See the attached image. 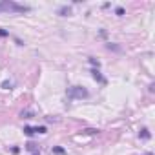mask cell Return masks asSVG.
<instances>
[{"instance_id": "obj_4", "label": "cell", "mask_w": 155, "mask_h": 155, "mask_svg": "<svg viewBox=\"0 0 155 155\" xmlns=\"http://www.w3.org/2000/svg\"><path fill=\"white\" fill-rule=\"evenodd\" d=\"M58 15H60V17H68V15H71V8H69V6H62V8L58 9Z\"/></svg>"}, {"instance_id": "obj_10", "label": "cell", "mask_w": 155, "mask_h": 155, "mask_svg": "<svg viewBox=\"0 0 155 155\" xmlns=\"http://www.w3.org/2000/svg\"><path fill=\"white\" fill-rule=\"evenodd\" d=\"M115 13H117L119 17H120V15H124V8H117V9H115Z\"/></svg>"}, {"instance_id": "obj_3", "label": "cell", "mask_w": 155, "mask_h": 155, "mask_svg": "<svg viewBox=\"0 0 155 155\" xmlns=\"http://www.w3.org/2000/svg\"><path fill=\"white\" fill-rule=\"evenodd\" d=\"M48 128L46 126H37V128H31V126H26L24 128V133L26 135H33V133H46Z\"/></svg>"}, {"instance_id": "obj_8", "label": "cell", "mask_w": 155, "mask_h": 155, "mask_svg": "<svg viewBox=\"0 0 155 155\" xmlns=\"http://www.w3.org/2000/svg\"><path fill=\"white\" fill-rule=\"evenodd\" d=\"M26 148H28V150H29V151H37V146H35V144H33V142H29V144H28V146H26Z\"/></svg>"}, {"instance_id": "obj_7", "label": "cell", "mask_w": 155, "mask_h": 155, "mask_svg": "<svg viewBox=\"0 0 155 155\" xmlns=\"http://www.w3.org/2000/svg\"><path fill=\"white\" fill-rule=\"evenodd\" d=\"M140 137L142 139H150V133H148V130L144 128V130H140Z\"/></svg>"}, {"instance_id": "obj_9", "label": "cell", "mask_w": 155, "mask_h": 155, "mask_svg": "<svg viewBox=\"0 0 155 155\" xmlns=\"http://www.w3.org/2000/svg\"><path fill=\"white\" fill-rule=\"evenodd\" d=\"M53 153H58V155H64V150H62V148H53Z\"/></svg>"}, {"instance_id": "obj_2", "label": "cell", "mask_w": 155, "mask_h": 155, "mask_svg": "<svg viewBox=\"0 0 155 155\" xmlns=\"http://www.w3.org/2000/svg\"><path fill=\"white\" fill-rule=\"evenodd\" d=\"M68 97L73 99V101H79V99L82 101V99L88 97V90L82 88V86H71V88H68Z\"/></svg>"}, {"instance_id": "obj_13", "label": "cell", "mask_w": 155, "mask_h": 155, "mask_svg": "<svg viewBox=\"0 0 155 155\" xmlns=\"http://www.w3.org/2000/svg\"><path fill=\"white\" fill-rule=\"evenodd\" d=\"M8 35V31H4V29H0V37H6Z\"/></svg>"}, {"instance_id": "obj_12", "label": "cell", "mask_w": 155, "mask_h": 155, "mask_svg": "<svg viewBox=\"0 0 155 155\" xmlns=\"http://www.w3.org/2000/svg\"><path fill=\"white\" fill-rule=\"evenodd\" d=\"M29 115H33L31 111H22V117H26V119H29Z\"/></svg>"}, {"instance_id": "obj_6", "label": "cell", "mask_w": 155, "mask_h": 155, "mask_svg": "<svg viewBox=\"0 0 155 155\" xmlns=\"http://www.w3.org/2000/svg\"><path fill=\"white\" fill-rule=\"evenodd\" d=\"M11 86H13V82H9V81H4L2 82V88L4 90H11Z\"/></svg>"}, {"instance_id": "obj_11", "label": "cell", "mask_w": 155, "mask_h": 155, "mask_svg": "<svg viewBox=\"0 0 155 155\" xmlns=\"http://www.w3.org/2000/svg\"><path fill=\"white\" fill-rule=\"evenodd\" d=\"M90 62H91V64H93V66H97V68H99V66H101V62H99V60H95V58H90Z\"/></svg>"}, {"instance_id": "obj_5", "label": "cell", "mask_w": 155, "mask_h": 155, "mask_svg": "<svg viewBox=\"0 0 155 155\" xmlns=\"http://www.w3.org/2000/svg\"><path fill=\"white\" fill-rule=\"evenodd\" d=\"M91 75H93V79H95V81H99V82H104V79L101 77V73H99L97 69H93V71H91Z\"/></svg>"}, {"instance_id": "obj_1", "label": "cell", "mask_w": 155, "mask_h": 155, "mask_svg": "<svg viewBox=\"0 0 155 155\" xmlns=\"http://www.w3.org/2000/svg\"><path fill=\"white\" fill-rule=\"evenodd\" d=\"M28 11H29L28 6L17 4L13 0H2L0 2V13H28Z\"/></svg>"}]
</instances>
